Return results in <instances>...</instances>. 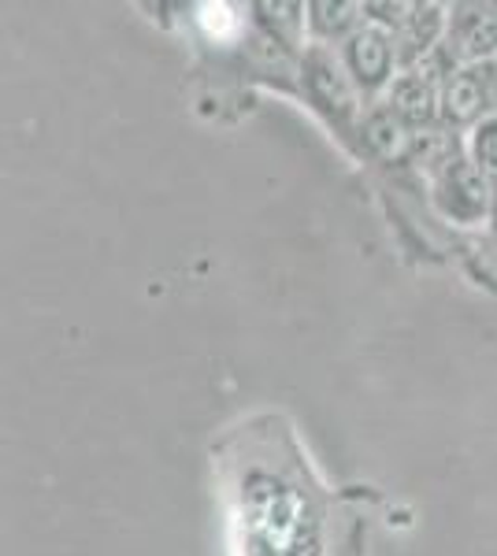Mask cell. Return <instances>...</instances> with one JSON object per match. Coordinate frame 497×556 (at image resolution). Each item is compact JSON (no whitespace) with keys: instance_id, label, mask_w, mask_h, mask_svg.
Instances as JSON below:
<instances>
[{"instance_id":"1","label":"cell","mask_w":497,"mask_h":556,"mask_svg":"<svg viewBox=\"0 0 497 556\" xmlns=\"http://www.w3.org/2000/svg\"><path fill=\"white\" fill-rule=\"evenodd\" d=\"M297 75H301L305 104H309L349 149L357 146V123H360V112H364V101H360L349 75L341 71L334 49L305 45V52L297 56Z\"/></svg>"},{"instance_id":"2","label":"cell","mask_w":497,"mask_h":556,"mask_svg":"<svg viewBox=\"0 0 497 556\" xmlns=\"http://www.w3.org/2000/svg\"><path fill=\"white\" fill-rule=\"evenodd\" d=\"M341 71L349 75L352 89L360 93V101L372 104L386 93V86L397 78L401 60H397V45L394 34H386L383 26L360 23L346 41L334 49Z\"/></svg>"},{"instance_id":"3","label":"cell","mask_w":497,"mask_h":556,"mask_svg":"<svg viewBox=\"0 0 497 556\" xmlns=\"http://www.w3.org/2000/svg\"><path fill=\"white\" fill-rule=\"evenodd\" d=\"M497 112V78L490 64H464L442 78L438 89V127L464 138L475 123Z\"/></svg>"},{"instance_id":"4","label":"cell","mask_w":497,"mask_h":556,"mask_svg":"<svg viewBox=\"0 0 497 556\" xmlns=\"http://www.w3.org/2000/svg\"><path fill=\"white\" fill-rule=\"evenodd\" d=\"M427 186H431V204H435L442 219L457 223V227H483V223H490L497 197L475 175V167L464 160V152L449 160L435 178H427Z\"/></svg>"},{"instance_id":"5","label":"cell","mask_w":497,"mask_h":556,"mask_svg":"<svg viewBox=\"0 0 497 556\" xmlns=\"http://www.w3.org/2000/svg\"><path fill=\"white\" fill-rule=\"evenodd\" d=\"M442 52L453 67L464 64H490L497 56V4L490 0H464V4H446V34H442Z\"/></svg>"},{"instance_id":"6","label":"cell","mask_w":497,"mask_h":556,"mask_svg":"<svg viewBox=\"0 0 497 556\" xmlns=\"http://www.w3.org/2000/svg\"><path fill=\"white\" fill-rule=\"evenodd\" d=\"M409 146H412V130H405L378 101L364 104L357 123V146H352L360 156L383 160V164H405L409 160Z\"/></svg>"},{"instance_id":"7","label":"cell","mask_w":497,"mask_h":556,"mask_svg":"<svg viewBox=\"0 0 497 556\" xmlns=\"http://www.w3.org/2000/svg\"><path fill=\"white\" fill-rule=\"evenodd\" d=\"M442 34H446V4H431L427 0V4L405 8V20L394 30V45H397V60H401V67L431 56V52L442 45Z\"/></svg>"},{"instance_id":"8","label":"cell","mask_w":497,"mask_h":556,"mask_svg":"<svg viewBox=\"0 0 497 556\" xmlns=\"http://www.w3.org/2000/svg\"><path fill=\"white\" fill-rule=\"evenodd\" d=\"M364 23L357 0H309L305 4V38L320 49H338Z\"/></svg>"},{"instance_id":"9","label":"cell","mask_w":497,"mask_h":556,"mask_svg":"<svg viewBox=\"0 0 497 556\" xmlns=\"http://www.w3.org/2000/svg\"><path fill=\"white\" fill-rule=\"evenodd\" d=\"M460 152H464V160L475 167V175L483 178L497 197V112L486 115L483 123H475V127L460 138Z\"/></svg>"},{"instance_id":"10","label":"cell","mask_w":497,"mask_h":556,"mask_svg":"<svg viewBox=\"0 0 497 556\" xmlns=\"http://www.w3.org/2000/svg\"><path fill=\"white\" fill-rule=\"evenodd\" d=\"M490 71H494V78H497V56L490 60Z\"/></svg>"}]
</instances>
